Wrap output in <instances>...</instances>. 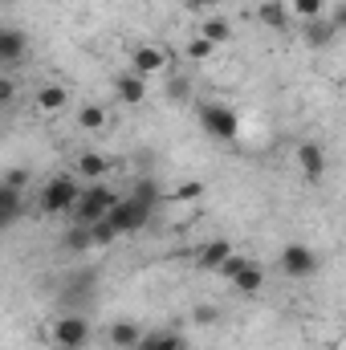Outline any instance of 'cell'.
I'll use <instances>...</instances> for the list:
<instances>
[{
  "label": "cell",
  "mask_w": 346,
  "mask_h": 350,
  "mask_svg": "<svg viewBox=\"0 0 346 350\" xmlns=\"http://www.w3.org/2000/svg\"><path fill=\"white\" fill-rule=\"evenodd\" d=\"M78 200H82V191H78V183L70 179V175H53L45 187H41V212L45 216H74V208H78Z\"/></svg>",
  "instance_id": "1"
},
{
  "label": "cell",
  "mask_w": 346,
  "mask_h": 350,
  "mask_svg": "<svg viewBox=\"0 0 346 350\" xmlns=\"http://www.w3.org/2000/svg\"><path fill=\"white\" fill-rule=\"evenodd\" d=\"M118 200H122V196H118L114 187H106V183L86 187L82 200H78V208H74V224H98V220H106Z\"/></svg>",
  "instance_id": "2"
},
{
  "label": "cell",
  "mask_w": 346,
  "mask_h": 350,
  "mask_svg": "<svg viewBox=\"0 0 346 350\" xmlns=\"http://www.w3.org/2000/svg\"><path fill=\"white\" fill-rule=\"evenodd\" d=\"M196 110H200V126H204L212 139H220V143H232V139H237V131H241L237 110H228L224 102H200Z\"/></svg>",
  "instance_id": "3"
},
{
  "label": "cell",
  "mask_w": 346,
  "mask_h": 350,
  "mask_svg": "<svg viewBox=\"0 0 346 350\" xmlns=\"http://www.w3.org/2000/svg\"><path fill=\"white\" fill-rule=\"evenodd\" d=\"M151 212H155L151 204H143V200H135V196H122V200L110 208L106 220H110L122 237H131V232H143V228L151 224Z\"/></svg>",
  "instance_id": "4"
},
{
  "label": "cell",
  "mask_w": 346,
  "mask_h": 350,
  "mask_svg": "<svg viewBox=\"0 0 346 350\" xmlns=\"http://www.w3.org/2000/svg\"><path fill=\"white\" fill-rule=\"evenodd\" d=\"M49 338H53L57 350H82L90 342V322L82 318V314H62V318L53 322Z\"/></svg>",
  "instance_id": "5"
},
{
  "label": "cell",
  "mask_w": 346,
  "mask_h": 350,
  "mask_svg": "<svg viewBox=\"0 0 346 350\" xmlns=\"http://www.w3.org/2000/svg\"><path fill=\"white\" fill-rule=\"evenodd\" d=\"M281 273L285 277H314L318 273V253L306 245H285L281 253Z\"/></svg>",
  "instance_id": "6"
},
{
  "label": "cell",
  "mask_w": 346,
  "mask_h": 350,
  "mask_svg": "<svg viewBox=\"0 0 346 350\" xmlns=\"http://www.w3.org/2000/svg\"><path fill=\"white\" fill-rule=\"evenodd\" d=\"M131 70L143 74V78L163 74V70H168V49H159V45H135V53H131Z\"/></svg>",
  "instance_id": "7"
},
{
  "label": "cell",
  "mask_w": 346,
  "mask_h": 350,
  "mask_svg": "<svg viewBox=\"0 0 346 350\" xmlns=\"http://www.w3.org/2000/svg\"><path fill=\"white\" fill-rule=\"evenodd\" d=\"M297 167H302V175L310 179V183H322L326 179V151L318 147V143H297Z\"/></svg>",
  "instance_id": "8"
},
{
  "label": "cell",
  "mask_w": 346,
  "mask_h": 350,
  "mask_svg": "<svg viewBox=\"0 0 346 350\" xmlns=\"http://www.w3.org/2000/svg\"><path fill=\"white\" fill-rule=\"evenodd\" d=\"M114 94H118V102H127V106H143L147 102V78L143 74H118L114 78Z\"/></svg>",
  "instance_id": "9"
},
{
  "label": "cell",
  "mask_w": 346,
  "mask_h": 350,
  "mask_svg": "<svg viewBox=\"0 0 346 350\" xmlns=\"http://www.w3.org/2000/svg\"><path fill=\"white\" fill-rule=\"evenodd\" d=\"M257 21L265 25V29H273V33H285L289 21H293V12H289V4H281V0H261Z\"/></svg>",
  "instance_id": "10"
},
{
  "label": "cell",
  "mask_w": 346,
  "mask_h": 350,
  "mask_svg": "<svg viewBox=\"0 0 346 350\" xmlns=\"http://www.w3.org/2000/svg\"><path fill=\"white\" fill-rule=\"evenodd\" d=\"M232 257V241H224V237H216V241H208L204 249H200V257H196V265L200 269H216L220 273V265Z\"/></svg>",
  "instance_id": "11"
},
{
  "label": "cell",
  "mask_w": 346,
  "mask_h": 350,
  "mask_svg": "<svg viewBox=\"0 0 346 350\" xmlns=\"http://www.w3.org/2000/svg\"><path fill=\"white\" fill-rule=\"evenodd\" d=\"M334 21L330 16H322V21H310L306 25V33H302V41L310 45V49H326V45H334Z\"/></svg>",
  "instance_id": "12"
},
{
  "label": "cell",
  "mask_w": 346,
  "mask_h": 350,
  "mask_svg": "<svg viewBox=\"0 0 346 350\" xmlns=\"http://www.w3.org/2000/svg\"><path fill=\"white\" fill-rule=\"evenodd\" d=\"M106 338H110V347H114V350H139V342H143V330H139L135 322H114Z\"/></svg>",
  "instance_id": "13"
},
{
  "label": "cell",
  "mask_w": 346,
  "mask_h": 350,
  "mask_svg": "<svg viewBox=\"0 0 346 350\" xmlns=\"http://www.w3.org/2000/svg\"><path fill=\"white\" fill-rule=\"evenodd\" d=\"M25 49H29V37L21 29H0V62H16L25 57Z\"/></svg>",
  "instance_id": "14"
},
{
  "label": "cell",
  "mask_w": 346,
  "mask_h": 350,
  "mask_svg": "<svg viewBox=\"0 0 346 350\" xmlns=\"http://www.w3.org/2000/svg\"><path fill=\"white\" fill-rule=\"evenodd\" d=\"M232 285L241 289V293H261V285H265V269L257 261H245L241 265V273L232 277Z\"/></svg>",
  "instance_id": "15"
},
{
  "label": "cell",
  "mask_w": 346,
  "mask_h": 350,
  "mask_svg": "<svg viewBox=\"0 0 346 350\" xmlns=\"http://www.w3.org/2000/svg\"><path fill=\"white\" fill-rule=\"evenodd\" d=\"M33 102H37V110H45V114H57V110H66L70 94H66V86H41Z\"/></svg>",
  "instance_id": "16"
},
{
  "label": "cell",
  "mask_w": 346,
  "mask_h": 350,
  "mask_svg": "<svg viewBox=\"0 0 346 350\" xmlns=\"http://www.w3.org/2000/svg\"><path fill=\"white\" fill-rule=\"evenodd\" d=\"M78 175H86V179H102V175H110V159L98 155V151H86V155H78Z\"/></svg>",
  "instance_id": "17"
},
{
  "label": "cell",
  "mask_w": 346,
  "mask_h": 350,
  "mask_svg": "<svg viewBox=\"0 0 346 350\" xmlns=\"http://www.w3.org/2000/svg\"><path fill=\"white\" fill-rule=\"evenodd\" d=\"M139 350H187V347H183V338H179V334H172V330L163 334V330H159V334H143Z\"/></svg>",
  "instance_id": "18"
},
{
  "label": "cell",
  "mask_w": 346,
  "mask_h": 350,
  "mask_svg": "<svg viewBox=\"0 0 346 350\" xmlns=\"http://www.w3.org/2000/svg\"><path fill=\"white\" fill-rule=\"evenodd\" d=\"M106 122H110V114H106L102 106H94V102L78 110V126H82V131H106Z\"/></svg>",
  "instance_id": "19"
},
{
  "label": "cell",
  "mask_w": 346,
  "mask_h": 350,
  "mask_svg": "<svg viewBox=\"0 0 346 350\" xmlns=\"http://www.w3.org/2000/svg\"><path fill=\"white\" fill-rule=\"evenodd\" d=\"M289 12L310 25V21H322L326 16V0H289Z\"/></svg>",
  "instance_id": "20"
},
{
  "label": "cell",
  "mask_w": 346,
  "mask_h": 350,
  "mask_svg": "<svg viewBox=\"0 0 346 350\" xmlns=\"http://www.w3.org/2000/svg\"><path fill=\"white\" fill-rule=\"evenodd\" d=\"M200 37H208L212 45H224V41L232 37V25H228L224 16H208V21H204V33H200Z\"/></svg>",
  "instance_id": "21"
},
{
  "label": "cell",
  "mask_w": 346,
  "mask_h": 350,
  "mask_svg": "<svg viewBox=\"0 0 346 350\" xmlns=\"http://www.w3.org/2000/svg\"><path fill=\"white\" fill-rule=\"evenodd\" d=\"M131 196H135V200H143V204H151V208H159V183H155L151 175H139V179H135V187H131Z\"/></svg>",
  "instance_id": "22"
},
{
  "label": "cell",
  "mask_w": 346,
  "mask_h": 350,
  "mask_svg": "<svg viewBox=\"0 0 346 350\" xmlns=\"http://www.w3.org/2000/svg\"><path fill=\"white\" fill-rule=\"evenodd\" d=\"M21 216V191L16 187H0V220L12 224Z\"/></svg>",
  "instance_id": "23"
},
{
  "label": "cell",
  "mask_w": 346,
  "mask_h": 350,
  "mask_svg": "<svg viewBox=\"0 0 346 350\" xmlns=\"http://www.w3.org/2000/svg\"><path fill=\"white\" fill-rule=\"evenodd\" d=\"M66 249H70V253H86V249H94V232H90V224H74V228L66 232Z\"/></svg>",
  "instance_id": "24"
},
{
  "label": "cell",
  "mask_w": 346,
  "mask_h": 350,
  "mask_svg": "<svg viewBox=\"0 0 346 350\" xmlns=\"http://www.w3.org/2000/svg\"><path fill=\"white\" fill-rule=\"evenodd\" d=\"M90 232H94V249H106V245H114L122 232L110 224V220H98V224H90Z\"/></svg>",
  "instance_id": "25"
},
{
  "label": "cell",
  "mask_w": 346,
  "mask_h": 350,
  "mask_svg": "<svg viewBox=\"0 0 346 350\" xmlns=\"http://www.w3.org/2000/svg\"><path fill=\"white\" fill-rule=\"evenodd\" d=\"M204 196V183L200 179H187V183H179L172 191V200H179V204H191V200H200Z\"/></svg>",
  "instance_id": "26"
},
{
  "label": "cell",
  "mask_w": 346,
  "mask_h": 350,
  "mask_svg": "<svg viewBox=\"0 0 346 350\" xmlns=\"http://www.w3.org/2000/svg\"><path fill=\"white\" fill-rule=\"evenodd\" d=\"M212 49H216V45H212L208 37H191V41H187V57H191V62H204Z\"/></svg>",
  "instance_id": "27"
},
{
  "label": "cell",
  "mask_w": 346,
  "mask_h": 350,
  "mask_svg": "<svg viewBox=\"0 0 346 350\" xmlns=\"http://www.w3.org/2000/svg\"><path fill=\"white\" fill-rule=\"evenodd\" d=\"M216 318H220L216 306H196V310H191V322H196V326H216Z\"/></svg>",
  "instance_id": "28"
},
{
  "label": "cell",
  "mask_w": 346,
  "mask_h": 350,
  "mask_svg": "<svg viewBox=\"0 0 346 350\" xmlns=\"http://www.w3.org/2000/svg\"><path fill=\"white\" fill-rule=\"evenodd\" d=\"M187 94H191L187 78H168V98L172 102H187Z\"/></svg>",
  "instance_id": "29"
},
{
  "label": "cell",
  "mask_w": 346,
  "mask_h": 350,
  "mask_svg": "<svg viewBox=\"0 0 346 350\" xmlns=\"http://www.w3.org/2000/svg\"><path fill=\"white\" fill-rule=\"evenodd\" d=\"M245 261H249V257H241V253H232L228 261L220 265V277H224V281H232V277L241 273V265H245Z\"/></svg>",
  "instance_id": "30"
},
{
  "label": "cell",
  "mask_w": 346,
  "mask_h": 350,
  "mask_svg": "<svg viewBox=\"0 0 346 350\" xmlns=\"http://www.w3.org/2000/svg\"><path fill=\"white\" fill-rule=\"evenodd\" d=\"M25 183H29V172H25V167H8V172H4V187H16V191H21Z\"/></svg>",
  "instance_id": "31"
},
{
  "label": "cell",
  "mask_w": 346,
  "mask_h": 350,
  "mask_svg": "<svg viewBox=\"0 0 346 350\" xmlns=\"http://www.w3.org/2000/svg\"><path fill=\"white\" fill-rule=\"evenodd\" d=\"M12 98H16V86H12V78H4L0 82V106H12Z\"/></svg>",
  "instance_id": "32"
},
{
  "label": "cell",
  "mask_w": 346,
  "mask_h": 350,
  "mask_svg": "<svg viewBox=\"0 0 346 350\" xmlns=\"http://www.w3.org/2000/svg\"><path fill=\"white\" fill-rule=\"evenodd\" d=\"M330 21H334V29H338V33L346 29V0L338 4V8H334V12H330Z\"/></svg>",
  "instance_id": "33"
},
{
  "label": "cell",
  "mask_w": 346,
  "mask_h": 350,
  "mask_svg": "<svg viewBox=\"0 0 346 350\" xmlns=\"http://www.w3.org/2000/svg\"><path fill=\"white\" fill-rule=\"evenodd\" d=\"M187 4H191V8H216L220 0H187Z\"/></svg>",
  "instance_id": "34"
},
{
  "label": "cell",
  "mask_w": 346,
  "mask_h": 350,
  "mask_svg": "<svg viewBox=\"0 0 346 350\" xmlns=\"http://www.w3.org/2000/svg\"><path fill=\"white\" fill-rule=\"evenodd\" d=\"M0 4H12V0H0Z\"/></svg>",
  "instance_id": "35"
}]
</instances>
